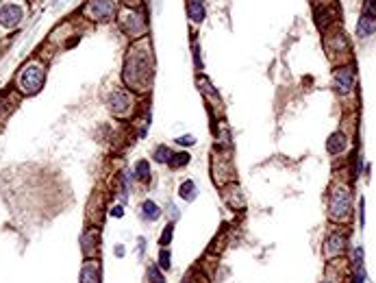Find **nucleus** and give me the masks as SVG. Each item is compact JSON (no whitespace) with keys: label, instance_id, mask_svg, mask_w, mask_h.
I'll use <instances>...</instances> for the list:
<instances>
[{"label":"nucleus","instance_id":"nucleus-10","mask_svg":"<svg viewBox=\"0 0 376 283\" xmlns=\"http://www.w3.org/2000/svg\"><path fill=\"white\" fill-rule=\"evenodd\" d=\"M346 246V239L341 233H333V236H329V239H326V255L329 257H333V255L337 253H341Z\"/></svg>","mask_w":376,"mask_h":283},{"label":"nucleus","instance_id":"nucleus-1","mask_svg":"<svg viewBox=\"0 0 376 283\" xmlns=\"http://www.w3.org/2000/svg\"><path fill=\"white\" fill-rule=\"evenodd\" d=\"M155 76V63H152L150 42L144 40L141 44L130 48L126 65H124V81L137 92H146Z\"/></svg>","mask_w":376,"mask_h":283},{"label":"nucleus","instance_id":"nucleus-12","mask_svg":"<svg viewBox=\"0 0 376 283\" xmlns=\"http://www.w3.org/2000/svg\"><path fill=\"white\" fill-rule=\"evenodd\" d=\"M187 13H189V20L196 22V24H200V22L205 20V2L203 0H189L187 2Z\"/></svg>","mask_w":376,"mask_h":283},{"label":"nucleus","instance_id":"nucleus-25","mask_svg":"<svg viewBox=\"0 0 376 283\" xmlns=\"http://www.w3.org/2000/svg\"><path fill=\"white\" fill-rule=\"evenodd\" d=\"M124 4H128V7H137L139 4V0H122Z\"/></svg>","mask_w":376,"mask_h":283},{"label":"nucleus","instance_id":"nucleus-23","mask_svg":"<svg viewBox=\"0 0 376 283\" xmlns=\"http://www.w3.org/2000/svg\"><path fill=\"white\" fill-rule=\"evenodd\" d=\"M172 233H174V227H172V225H167V227H166V231H163V236H161V244H167V242H170Z\"/></svg>","mask_w":376,"mask_h":283},{"label":"nucleus","instance_id":"nucleus-9","mask_svg":"<svg viewBox=\"0 0 376 283\" xmlns=\"http://www.w3.org/2000/svg\"><path fill=\"white\" fill-rule=\"evenodd\" d=\"M374 31H376V15L363 13L361 20H359V24H357V35L359 37H368V35H372Z\"/></svg>","mask_w":376,"mask_h":283},{"label":"nucleus","instance_id":"nucleus-22","mask_svg":"<svg viewBox=\"0 0 376 283\" xmlns=\"http://www.w3.org/2000/svg\"><path fill=\"white\" fill-rule=\"evenodd\" d=\"M363 13H368V15H376V0H366V7H363Z\"/></svg>","mask_w":376,"mask_h":283},{"label":"nucleus","instance_id":"nucleus-4","mask_svg":"<svg viewBox=\"0 0 376 283\" xmlns=\"http://www.w3.org/2000/svg\"><path fill=\"white\" fill-rule=\"evenodd\" d=\"M85 15L96 22H109L116 18V4L113 0H91L85 7Z\"/></svg>","mask_w":376,"mask_h":283},{"label":"nucleus","instance_id":"nucleus-19","mask_svg":"<svg viewBox=\"0 0 376 283\" xmlns=\"http://www.w3.org/2000/svg\"><path fill=\"white\" fill-rule=\"evenodd\" d=\"M148 277H150V283H163V281H166V279H163V275H161V270L155 268V266L148 270Z\"/></svg>","mask_w":376,"mask_h":283},{"label":"nucleus","instance_id":"nucleus-24","mask_svg":"<svg viewBox=\"0 0 376 283\" xmlns=\"http://www.w3.org/2000/svg\"><path fill=\"white\" fill-rule=\"evenodd\" d=\"M111 214H113V216H116V218H122V216H124V207H122V205H118V207H113V211H111Z\"/></svg>","mask_w":376,"mask_h":283},{"label":"nucleus","instance_id":"nucleus-11","mask_svg":"<svg viewBox=\"0 0 376 283\" xmlns=\"http://www.w3.org/2000/svg\"><path fill=\"white\" fill-rule=\"evenodd\" d=\"M81 283H100V270L96 261H87L83 272H81Z\"/></svg>","mask_w":376,"mask_h":283},{"label":"nucleus","instance_id":"nucleus-3","mask_svg":"<svg viewBox=\"0 0 376 283\" xmlns=\"http://www.w3.org/2000/svg\"><path fill=\"white\" fill-rule=\"evenodd\" d=\"M348 214H350V192L346 188H337L331 194V218L348 220Z\"/></svg>","mask_w":376,"mask_h":283},{"label":"nucleus","instance_id":"nucleus-17","mask_svg":"<svg viewBox=\"0 0 376 283\" xmlns=\"http://www.w3.org/2000/svg\"><path fill=\"white\" fill-rule=\"evenodd\" d=\"M135 172H137V177L141 179V181H148V179H150V166H148V161H139L137 168H135Z\"/></svg>","mask_w":376,"mask_h":283},{"label":"nucleus","instance_id":"nucleus-21","mask_svg":"<svg viewBox=\"0 0 376 283\" xmlns=\"http://www.w3.org/2000/svg\"><path fill=\"white\" fill-rule=\"evenodd\" d=\"M176 144H181V146H194V144H196V138H194V135H183V138L176 140Z\"/></svg>","mask_w":376,"mask_h":283},{"label":"nucleus","instance_id":"nucleus-8","mask_svg":"<svg viewBox=\"0 0 376 283\" xmlns=\"http://www.w3.org/2000/svg\"><path fill=\"white\" fill-rule=\"evenodd\" d=\"M355 85V72L350 68H339L335 72V87L339 92H350Z\"/></svg>","mask_w":376,"mask_h":283},{"label":"nucleus","instance_id":"nucleus-15","mask_svg":"<svg viewBox=\"0 0 376 283\" xmlns=\"http://www.w3.org/2000/svg\"><path fill=\"white\" fill-rule=\"evenodd\" d=\"M178 194H181V198H185V200H194L196 198V183L185 181L181 185V189H178Z\"/></svg>","mask_w":376,"mask_h":283},{"label":"nucleus","instance_id":"nucleus-16","mask_svg":"<svg viewBox=\"0 0 376 283\" xmlns=\"http://www.w3.org/2000/svg\"><path fill=\"white\" fill-rule=\"evenodd\" d=\"M189 163V155L187 152H178V155H172L170 157V166L172 168H183Z\"/></svg>","mask_w":376,"mask_h":283},{"label":"nucleus","instance_id":"nucleus-26","mask_svg":"<svg viewBox=\"0 0 376 283\" xmlns=\"http://www.w3.org/2000/svg\"><path fill=\"white\" fill-rule=\"evenodd\" d=\"M116 255H118V257H122V255H124V248L118 246V248H116Z\"/></svg>","mask_w":376,"mask_h":283},{"label":"nucleus","instance_id":"nucleus-20","mask_svg":"<svg viewBox=\"0 0 376 283\" xmlns=\"http://www.w3.org/2000/svg\"><path fill=\"white\" fill-rule=\"evenodd\" d=\"M159 264H161V268H163V270L170 268V253H167V250H161V255H159Z\"/></svg>","mask_w":376,"mask_h":283},{"label":"nucleus","instance_id":"nucleus-27","mask_svg":"<svg viewBox=\"0 0 376 283\" xmlns=\"http://www.w3.org/2000/svg\"><path fill=\"white\" fill-rule=\"evenodd\" d=\"M324 283H329V281H324Z\"/></svg>","mask_w":376,"mask_h":283},{"label":"nucleus","instance_id":"nucleus-5","mask_svg":"<svg viewBox=\"0 0 376 283\" xmlns=\"http://www.w3.org/2000/svg\"><path fill=\"white\" fill-rule=\"evenodd\" d=\"M122 29L133 37H139L141 33H146V20L144 15L137 13V11H128V13L122 15Z\"/></svg>","mask_w":376,"mask_h":283},{"label":"nucleus","instance_id":"nucleus-13","mask_svg":"<svg viewBox=\"0 0 376 283\" xmlns=\"http://www.w3.org/2000/svg\"><path fill=\"white\" fill-rule=\"evenodd\" d=\"M346 148V135L344 133H333L329 138V152H333V155H337V152H341Z\"/></svg>","mask_w":376,"mask_h":283},{"label":"nucleus","instance_id":"nucleus-7","mask_svg":"<svg viewBox=\"0 0 376 283\" xmlns=\"http://www.w3.org/2000/svg\"><path fill=\"white\" fill-rule=\"evenodd\" d=\"M109 107H111V111L116 113L118 118H126L130 113V98L126 92H113L111 96H109Z\"/></svg>","mask_w":376,"mask_h":283},{"label":"nucleus","instance_id":"nucleus-18","mask_svg":"<svg viewBox=\"0 0 376 283\" xmlns=\"http://www.w3.org/2000/svg\"><path fill=\"white\" fill-rule=\"evenodd\" d=\"M155 159L159 161V163L167 161V159H170V150H167L166 146H157V150H155Z\"/></svg>","mask_w":376,"mask_h":283},{"label":"nucleus","instance_id":"nucleus-6","mask_svg":"<svg viewBox=\"0 0 376 283\" xmlns=\"http://www.w3.org/2000/svg\"><path fill=\"white\" fill-rule=\"evenodd\" d=\"M22 15H24V11H22L20 4H4V7H0V24L4 26V29H13V26L20 24Z\"/></svg>","mask_w":376,"mask_h":283},{"label":"nucleus","instance_id":"nucleus-14","mask_svg":"<svg viewBox=\"0 0 376 283\" xmlns=\"http://www.w3.org/2000/svg\"><path fill=\"white\" fill-rule=\"evenodd\" d=\"M141 216H144L146 220H157V218L161 216L159 205H155L152 200H144V205H141Z\"/></svg>","mask_w":376,"mask_h":283},{"label":"nucleus","instance_id":"nucleus-2","mask_svg":"<svg viewBox=\"0 0 376 283\" xmlns=\"http://www.w3.org/2000/svg\"><path fill=\"white\" fill-rule=\"evenodd\" d=\"M43 79H46V74H43V68H42L40 61L26 63L24 70H22V74H20L22 92H26V94H35V92H40L42 85H43Z\"/></svg>","mask_w":376,"mask_h":283}]
</instances>
